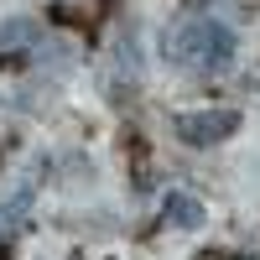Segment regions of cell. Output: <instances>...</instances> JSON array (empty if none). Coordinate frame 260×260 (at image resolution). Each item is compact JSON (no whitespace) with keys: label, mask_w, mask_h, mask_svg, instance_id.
Listing matches in <instances>:
<instances>
[{"label":"cell","mask_w":260,"mask_h":260,"mask_svg":"<svg viewBox=\"0 0 260 260\" xmlns=\"http://www.w3.org/2000/svg\"><path fill=\"white\" fill-rule=\"evenodd\" d=\"M167 57L192 68V73H219L234 57V31L213 16H187L167 31Z\"/></svg>","instance_id":"1"},{"label":"cell","mask_w":260,"mask_h":260,"mask_svg":"<svg viewBox=\"0 0 260 260\" xmlns=\"http://www.w3.org/2000/svg\"><path fill=\"white\" fill-rule=\"evenodd\" d=\"M172 130H177L187 146H219L224 136L240 130V115L234 110H187V115L172 120Z\"/></svg>","instance_id":"2"},{"label":"cell","mask_w":260,"mask_h":260,"mask_svg":"<svg viewBox=\"0 0 260 260\" xmlns=\"http://www.w3.org/2000/svg\"><path fill=\"white\" fill-rule=\"evenodd\" d=\"M31 47H42V21L37 16L0 21V57H21V52H31Z\"/></svg>","instance_id":"3"},{"label":"cell","mask_w":260,"mask_h":260,"mask_svg":"<svg viewBox=\"0 0 260 260\" xmlns=\"http://www.w3.org/2000/svg\"><path fill=\"white\" fill-rule=\"evenodd\" d=\"M115 73H120L125 83H141V31H136V26H125V31L115 37Z\"/></svg>","instance_id":"4"},{"label":"cell","mask_w":260,"mask_h":260,"mask_svg":"<svg viewBox=\"0 0 260 260\" xmlns=\"http://www.w3.org/2000/svg\"><path fill=\"white\" fill-rule=\"evenodd\" d=\"M161 219L177 224V229H198L203 224V203L192 198V192H167L161 198Z\"/></svg>","instance_id":"5"},{"label":"cell","mask_w":260,"mask_h":260,"mask_svg":"<svg viewBox=\"0 0 260 260\" xmlns=\"http://www.w3.org/2000/svg\"><path fill=\"white\" fill-rule=\"evenodd\" d=\"M26 213H31V182H21L6 192V203H0V224L6 229H21L26 224Z\"/></svg>","instance_id":"6"}]
</instances>
